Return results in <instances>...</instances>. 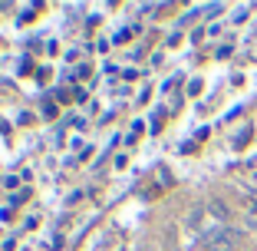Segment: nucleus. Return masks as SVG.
Listing matches in <instances>:
<instances>
[{"instance_id": "obj_1", "label": "nucleus", "mask_w": 257, "mask_h": 251, "mask_svg": "<svg viewBox=\"0 0 257 251\" xmlns=\"http://www.w3.org/2000/svg\"><path fill=\"white\" fill-rule=\"evenodd\" d=\"M237 241H241V235H237V231H231V228H211L208 235L201 238V244L208 251H234Z\"/></svg>"}]
</instances>
